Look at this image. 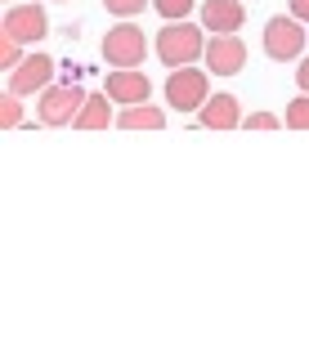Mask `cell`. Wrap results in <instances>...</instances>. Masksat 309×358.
I'll use <instances>...</instances> for the list:
<instances>
[{"instance_id": "6da1fadb", "label": "cell", "mask_w": 309, "mask_h": 358, "mask_svg": "<svg viewBox=\"0 0 309 358\" xmlns=\"http://www.w3.org/2000/svg\"><path fill=\"white\" fill-rule=\"evenodd\" d=\"M206 27H193L189 18H180V22H166V27L157 31V59L166 63V67H189L197 63L206 54V36H202Z\"/></svg>"}, {"instance_id": "7a4b0ae2", "label": "cell", "mask_w": 309, "mask_h": 358, "mask_svg": "<svg viewBox=\"0 0 309 358\" xmlns=\"http://www.w3.org/2000/svg\"><path fill=\"white\" fill-rule=\"evenodd\" d=\"M305 45H309V31L301 18L292 14H278L264 22V54H269L273 63H296L305 59Z\"/></svg>"}, {"instance_id": "3957f363", "label": "cell", "mask_w": 309, "mask_h": 358, "mask_svg": "<svg viewBox=\"0 0 309 358\" xmlns=\"http://www.w3.org/2000/svg\"><path fill=\"white\" fill-rule=\"evenodd\" d=\"M211 99V72H197V67H171L166 76V103L175 112H197Z\"/></svg>"}, {"instance_id": "277c9868", "label": "cell", "mask_w": 309, "mask_h": 358, "mask_svg": "<svg viewBox=\"0 0 309 358\" xmlns=\"http://www.w3.org/2000/svg\"><path fill=\"white\" fill-rule=\"evenodd\" d=\"M99 50H103V63L108 67H139L143 54H148V36H143L130 18H117V27L103 36Z\"/></svg>"}, {"instance_id": "5b68a950", "label": "cell", "mask_w": 309, "mask_h": 358, "mask_svg": "<svg viewBox=\"0 0 309 358\" xmlns=\"http://www.w3.org/2000/svg\"><path fill=\"white\" fill-rule=\"evenodd\" d=\"M85 103V94H81V85L76 81H59V85H45L41 90V99H36V121L41 126H72L76 121V112H81Z\"/></svg>"}, {"instance_id": "8992f818", "label": "cell", "mask_w": 309, "mask_h": 358, "mask_svg": "<svg viewBox=\"0 0 309 358\" xmlns=\"http://www.w3.org/2000/svg\"><path fill=\"white\" fill-rule=\"evenodd\" d=\"M202 63H206L211 76H238L242 67H247V45H242L238 31H229V36H206Z\"/></svg>"}, {"instance_id": "52a82bcc", "label": "cell", "mask_w": 309, "mask_h": 358, "mask_svg": "<svg viewBox=\"0 0 309 358\" xmlns=\"http://www.w3.org/2000/svg\"><path fill=\"white\" fill-rule=\"evenodd\" d=\"M5 36H14V41H23V45H31V41H41L50 31V22H45V5L41 0H27V5H9L5 9Z\"/></svg>"}, {"instance_id": "ba28073f", "label": "cell", "mask_w": 309, "mask_h": 358, "mask_svg": "<svg viewBox=\"0 0 309 358\" xmlns=\"http://www.w3.org/2000/svg\"><path fill=\"white\" fill-rule=\"evenodd\" d=\"M103 90L113 94V103L135 108V103H148L152 81H148V72H139V67H113V72H108V81H103Z\"/></svg>"}, {"instance_id": "9c48e42d", "label": "cell", "mask_w": 309, "mask_h": 358, "mask_svg": "<svg viewBox=\"0 0 309 358\" xmlns=\"http://www.w3.org/2000/svg\"><path fill=\"white\" fill-rule=\"evenodd\" d=\"M50 76H54V59H50V54H27V59L9 72V90L23 94V99L27 94H41L45 85H54Z\"/></svg>"}, {"instance_id": "30bf717a", "label": "cell", "mask_w": 309, "mask_h": 358, "mask_svg": "<svg viewBox=\"0 0 309 358\" xmlns=\"http://www.w3.org/2000/svg\"><path fill=\"white\" fill-rule=\"evenodd\" d=\"M247 22V9L242 0H202V27L211 36H229V31H242Z\"/></svg>"}, {"instance_id": "8fae6325", "label": "cell", "mask_w": 309, "mask_h": 358, "mask_svg": "<svg viewBox=\"0 0 309 358\" xmlns=\"http://www.w3.org/2000/svg\"><path fill=\"white\" fill-rule=\"evenodd\" d=\"M242 103L233 94H211L202 108H197V126H206V130H233L242 126Z\"/></svg>"}, {"instance_id": "7c38bea8", "label": "cell", "mask_w": 309, "mask_h": 358, "mask_svg": "<svg viewBox=\"0 0 309 358\" xmlns=\"http://www.w3.org/2000/svg\"><path fill=\"white\" fill-rule=\"evenodd\" d=\"M72 126L76 130H108V126H113V94H108V90L85 94V103H81V112H76Z\"/></svg>"}, {"instance_id": "4fadbf2b", "label": "cell", "mask_w": 309, "mask_h": 358, "mask_svg": "<svg viewBox=\"0 0 309 358\" xmlns=\"http://www.w3.org/2000/svg\"><path fill=\"white\" fill-rule=\"evenodd\" d=\"M161 126H166V112L152 103H135L121 112V130H161Z\"/></svg>"}, {"instance_id": "5bb4252c", "label": "cell", "mask_w": 309, "mask_h": 358, "mask_svg": "<svg viewBox=\"0 0 309 358\" xmlns=\"http://www.w3.org/2000/svg\"><path fill=\"white\" fill-rule=\"evenodd\" d=\"M0 126H5V130L23 126V94H14V90H5V99H0Z\"/></svg>"}, {"instance_id": "9a60e30c", "label": "cell", "mask_w": 309, "mask_h": 358, "mask_svg": "<svg viewBox=\"0 0 309 358\" xmlns=\"http://www.w3.org/2000/svg\"><path fill=\"white\" fill-rule=\"evenodd\" d=\"M27 54H23V41H14V36H0V72H14L18 63H23Z\"/></svg>"}, {"instance_id": "2e32d148", "label": "cell", "mask_w": 309, "mask_h": 358, "mask_svg": "<svg viewBox=\"0 0 309 358\" xmlns=\"http://www.w3.org/2000/svg\"><path fill=\"white\" fill-rule=\"evenodd\" d=\"M282 121H287L292 130H309V94H305V90L292 99V103H287V117H282Z\"/></svg>"}, {"instance_id": "e0dca14e", "label": "cell", "mask_w": 309, "mask_h": 358, "mask_svg": "<svg viewBox=\"0 0 309 358\" xmlns=\"http://www.w3.org/2000/svg\"><path fill=\"white\" fill-rule=\"evenodd\" d=\"M152 9H157L166 22H180V18L193 14V0H152Z\"/></svg>"}, {"instance_id": "ac0fdd59", "label": "cell", "mask_w": 309, "mask_h": 358, "mask_svg": "<svg viewBox=\"0 0 309 358\" xmlns=\"http://www.w3.org/2000/svg\"><path fill=\"white\" fill-rule=\"evenodd\" d=\"M152 0H103V9L113 18H135V14H143V9H148Z\"/></svg>"}, {"instance_id": "d6986e66", "label": "cell", "mask_w": 309, "mask_h": 358, "mask_svg": "<svg viewBox=\"0 0 309 358\" xmlns=\"http://www.w3.org/2000/svg\"><path fill=\"white\" fill-rule=\"evenodd\" d=\"M242 126L247 130H278V117L273 112H251V117H242Z\"/></svg>"}, {"instance_id": "ffe728a7", "label": "cell", "mask_w": 309, "mask_h": 358, "mask_svg": "<svg viewBox=\"0 0 309 358\" xmlns=\"http://www.w3.org/2000/svg\"><path fill=\"white\" fill-rule=\"evenodd\" d=\"M287 14L301 18V22H309V0H287Z\"/></svg>"}, {"instance_id": "44dd1931", "label": "cell", "mask_w": 309, "mask_h": 358, "mask_svg": "<svg viewBox=\"0 0 309 358\" xmlns=\"http://www.w3.org/2000/svg\"><path fill=\"white\" fill-rule=\"evenodd\" d=\"M296 85H301L305 94H309V54H305V59H301V67H296Z\"/></svg>"}, {"instance_id": "7402d4cb", "label": "cell", "mask_w": 309, "mask_h": 358, "mask_svg": "<svg viewBox=\"0 0 309 358\" xmlns=\"http://www.w3.org/2000/svg\"><path fill=\"white\" fill-rule=\"evenodd\" d=\"M50 5H63V0H50Z\"/></svg>"}, {"instance_id": "603a6c76", "label": "cell", "mask_w": 309, "mask_h": 358, "mask_svg": "<svg viewBox=\"0 0 309 358\" xmlns=\"http://www.w3.org/2000/svg\"><path fill=\"white\" fill-rule=\"evenodd\" d=\"M9 5H14V0H9Z\"/></svg>"}]
</instances>
